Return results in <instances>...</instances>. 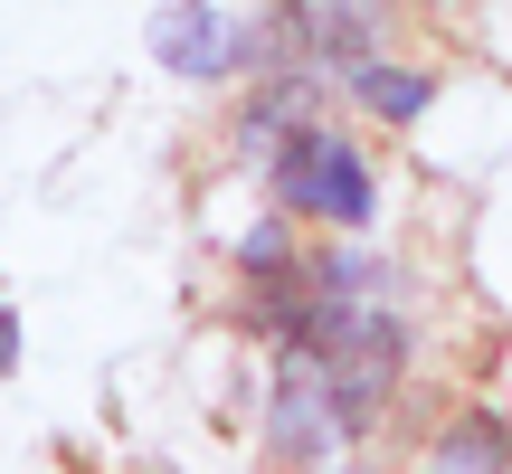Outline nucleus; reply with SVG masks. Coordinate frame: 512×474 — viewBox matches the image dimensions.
Segmentation results:
<instances>
[{"label":"nucleus","instance_id":"nucleus-1","mask_svg":"<svg viewBox=\"0 0 512 474\" xmlns=\"http://www.w3.org/2000/svg\"><path fill=\"white\" fill-rule=\"evenodd\" d=\"M323 389H332V418H342V437H361L370 418H380L389 380H399L408 361V323L380 304V294H332V323H323Z\"/></svg>","mask_w":512,"mask_h":474},{"label":"nucleus","instance_id":"nucleus-2","mask_svg":"<svg viewBox=\"0 0 512 474\" xmlns=\"http://www.w3.org/2000/svg\"><path fill=\"white\" fill-rule=\"evenodd\" d=\"M266 171H275V200H285L294 219H332V228H351V237L380 219V181H370V162L342 143V133H323V124L285 133V143L266 152Z\"/></svg>","mask_w":512,"mask_h":474},{"label":"nucleus","instance_id":"nucleus-3","mask_svg":"<svg viewBox=\"0 0 512 474\" xmlns=\"http://www.w3.org/2000/svg\"><path fill=\"white\" fill-rule=\"evenodd\" d=\"M342 418H332V389H323V361L313 351H285L275 342V389H266V446L285 465H323Z\"/></svg>","mask_w":512,"mask_h":474},{"label":"nucleus","instance_id":"nucleus-4","mask_svg":"<svg viewBox=\"0 0 512 474\" xmlns=\"http://www.w3.org/2000/svg\"><path fill=\"white\" fill-rule=\"evenodd\" d=\"M152 57H162L171 76H190V86H219V76L238 67V19H228L219 0H162V10H152Z\"/></svg>","mask_w":512,"mask_h":474},{"label":"nucleus","instance_id":"nucleus-5","mask_svg":"<svg viewBox=\"0 0 512 474\" xmlns=\"http://www.w3.org/2000/svg\"><path fill=\"white\" fill-rule=\"evenodd\" d=\"M294 10H304V38H313V57L332 76L380 57V38H389V0H294Z\"/></svg>","mask_w":512,"mask_h":474},{"label":"nucleus","instance_id":"nucleus-6","mask_svg":"<svg viewBox=\"0 0 512 474\" xmlns=\"http://www.w3.org/2000/svg\"><path fill=\"white\" fill-rule=\"evenodd\" d=\"M351 95H361L380 124H418V114L437 105V76H427V67H380V57H361V67H351Z\"/></svg>","mask_w":512,"mask_h":474},{"label":"nucleus","instance_id":"nucleus-7","mask_svg":"<svg viewBox=\"0 0 512 474\" xmlns=\"http://www.w3.org/2000/svg\"><path fill=\"white\" fill-rule=\"evenodd\" d=\"M437 465L446 474H494V465H512V427L484 418V408H465V418L437 437Z\"/></svg>","mask_w":512,"mask_h":474},{"label":"nucleus","instance_id":"nucleus-8","mask_svg":"<svg viewBox=\"0 0 512 474\" xmlns=\"http://www.w3.org/2000/svg\"><path fill=\"white\" fill-rule=\"evenodd\" d=\"M238 256H247L256 275H285V266H294V237H285V219H256V228L238 237Z\"/></svg>","mask_w":512,"mask_h":474},{"label":"nucleus","instance_id":"nucleus-9","mask_svg":"<svg viewBox=\"0 0 512 474\" xmlns=\"http://www.w3.org/2000/svg\"><path fill=\"white\" fill-rule=\"evenodd\" d=\"M10 370H19V313L0 304V380H10Z\"/></svg>","mask_w":512,"mask_h":474}]
</instances>
